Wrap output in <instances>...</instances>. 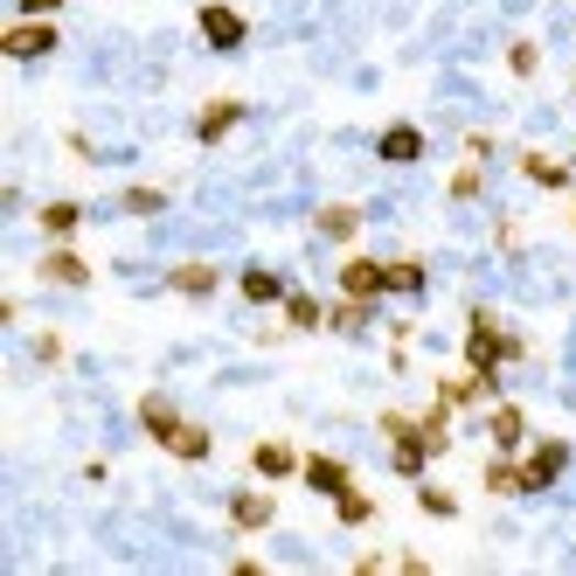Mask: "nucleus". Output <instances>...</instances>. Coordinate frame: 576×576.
I'll list each match as a JSON object with an SVG mask.
<instances>
[{
    "label": "nucleus",
    "instance_id": "1",
    "mask_svg": "<svg viewBox=\"0 0 576 576\" xmlns=\"http://www.w3.org/2000/svg\"><path fill=\"white\" fill-rule=\"evenodd\" d=\"M140 424L160 437L174 458H188V465H202V458H209V431H202V424H181V417H174L160 396H146V403H140Z\"/></svg>",
    "mask_w": 576,
    "mask_h": 576
},
{
    "label": "nucleus",
    "instance_id": "24",
    "mask_svg": "<svg viewBox=\"0 0 576 576\" xmlns=\"http://www.w3.org/2000/svg\"><path fill=\"white\" fill-rule=\"evenodd\" d=\"M334 507H341V521H347V528H362V521H375V507H368V494H354V486H347V494H334Z\"/></svg>",
    "mask_w": 576,
    "mask_h": 576
},
{
    "label": "nucleus",
    "instance_id": "3",
    "mask_svg": "<svg viewBox=\"0 0 576 576\" xmlns=\"http://www.w3.org/2000/svg\"><path fill=\"white\" fill-rule=\"evenodd\" d=\"M563 465H569V445H563V437L535 445V452H528V465H521V494H542V486H556Z\"/></svg>",
    "mask_w": 576,
    "mask_h": 576
},
{
    "label": "nucleus",
    "instance_id": "9",
    "mask_svg": "<svg viewBox=\"0 0 576 576\" xmlns=\"http://www.w3.org/2000/svg\"><path fill=\"white\" fill-rule=\"evenodd\" d=\"M236 119H243V104H236V98H215L209 112L195 119V140H209V146H215V140H223V132H230Z\"/></svg>",
    "mask_w": 576,
    "mask_h": 576
},
{
    "label": "nucleus",
    "instance_id": "23",
    "mask_svg": "<svg viewBox=\"0 0 576 576\" xmlns=\"http://www.w3.org/2000/svg\"><path fill=\"white\" fill-rule=\"evenodd\" d=\"M77 215H84L77 202H49V209H42V230H49V236H70V230H77Z\"/></svg>",
    "mask_w": 576,
    "mask_h": 576
},
{
    "label": "nucleus",
    "instance_id": "30",
    "mask_svg": "<svg viewBox=\"0 0 576 576\" xmlns=\"http://www.w3.org/2000/svg\"><path fill=\"white\" fill-rule=\"evenodd\" d=\"M63 0H21V14H56Z\"/></svg>",
    "mask_w": 576,
    "mask_h": 576
},
{
    "label": "nucleus",
    "instance_id": "18",
    "mask_svg": "<svg viewBox=\"0 0 576 576\" xmlns=\"http://www.w3.org/2000/svg\"><path fill=\"white\" fill-rule=\"evenodd\" d=\"M42 278H49V285H84L91 272H84V257H70V251H49V264H42Z\"/></svg>",
    "mask_w": 576,
    "mask_h": 576
},
{
    "label": "nucleus",
    "instance_id": "11",
    "mask_svg": "<svg viewBox=\"0 0 576 576\" xmlns=\"http://www.w3.org/2000/svg\"><path fill=\"white\" fill-rule=\"evenodd\" d=\"M417 153H424V132H417V125H389L383 132V160L403 167V160H417Z\"/></svg>",
    "mask_w": 576,
    "mask_h": 576
},
{
    "label": "nucleus",
    "instance_id": "27",
    "mask_svg": "<svg viewBox=\"0 0 576 576\" xmlns=\"http://www.w3.org/2000/svg\"><path fill=\"white\" fill-rule=\"evenodd\" d=\"M507 63H514V77H535L542 49H535V42H514V49H507Z\"/></svg>",
    "mask_w": 576,
    "mask_h": 576
},
{
    "label": "nucleus",
    "instance_id": "13",
    "mask_svg": "<svg viewBox=\"0 0 576 576\" xmlns=\"http://www.w3.org/2000/svg\"><path fill=\"white\" fill-rule=\"evenodd\" d=\"M251 465H257L264 479H285V473H306V458H292V452H285V445H257V452H251Z\"/></svg>",
    "mask_w": 576,
    "mask_h": 576
},
{
    "label": "nucleus",
    "instance_id": "14",
    "mask_svg": "<svg viewBox=\"0 0 576 576\" xmlns=\"http://www.w3.org/2000/svg\"><path fill=\"white\" fill-rule=\"evenodd\" d=\"M236 285H243V299H251V306H278V299H285V285L264 272V264H257V272H243Z\"/></svg>",
    "mask_w": 576,
    "mask_h": 576
},
{
    "label": "nucleus",
    "instance_id": "12",
    "mask_svg": "<svg viewBox=\"0 0 576 576\" xmlns=\"http://www.w3.org/2000/svg\"><path fill=\"white\" fill-rule=\"evenodd\" d=\"M306 486L313 494H347V465L341 458H306Z\"/></svg>",
    "mask_w": 576,
    "mask_h": 576
},
{
    "label": "nucleus",
    "instance_id": "29",
    "mask_svg": "<svg viewBox=\"0 0 576 576\" xmlns=\"http://www.w3.org/2000/svg\"><path fill=\"white\" fill-rule=\"evenodd\" d=\"M479 188H486V181H479V167H458V174H452V195H458V202H473Z\"/></svg>",
    "mask_w": 576,
    "mask_h": 576
},
{
    "label": "nucleus",
    "instance_id": "22",
    "mask_svg": "<svg viewBox=\"0 0 576 576\" xmlns=\"http://www.w3.org/2000/svg\"><path fill=\"white\" fill-rule=\"evenodd\" d=\"M383 272H389V292H424V264H383Z\"/></svg>",
    "mask_w": 576,
    "mask_h": 576
},
{
    "label": "nucleus",
    "instance_id": "6",
    "mask_svg": "<svg viewBox=\"0 0 576 576\" xmlns=\"http://www.w3.org/2000/svg\"><path fill=\"white\" fill-rule=\"evenodd\" d=\"M202 35H209V49H236L243 42V14L215 0V8H202Z\"/></svg>",
    "mask_w": 576,
    "mask_h": 576
},
{
    "label": "nucleus",
    "instance_id": "2",
    "mask_svg": "<svg viewBox=\"0 0 576 576\" xmlns=\"http://www.w3.org/2000/svg\"><path fill=\"white\" fill-rule=\"evenodd\" d=\"M514 354H521V341L494 334V320H486V313H473V341H465V362H473L479 375H494L500 362H514Z\"/></svg>",
    "mask_w": 576,
    "mask_h": 576
},
{
    "label": "nucleus",
    "instance_id": "19",
    "mask_svg": "<svg viewBox=\"0 0 576 576\" xmlns=\"http://www.w3.org/2000/svg\"><path fill=\"white\" fill-rule=\"evenodd\" d=\"M326 326H334V334H362L368 326V299H341L334 313H326Z\"/></svg>",
    "mask_w": 576,
    "mask_h": 576
},
{
    "label": "nucleus",
    "instance_id": "8",
    "mask_svg": "<svg viewBox=\"0 0 576 576\" xmlns=\"http://www.w3.org/2000/svg\"><path fill=\"white\" fill-rule=\"evenodd\" d=\"M167 285H174V292H188V299H209L223 278H215V264H174Z\"/></svg>",
    "mask_w": 576,
    "mask_h": 576
},
{
    "label": "nucleus",
    "instance_id": "15",
    "mask_svg": "<svg viewBox=\"0 0 576 576\" xmlns=\"http://www.w3.org/2000/svg\"><path fill=\"white\" fill-rule=\"evenodd\" d=\"M230 521L236 528H272V500H264V494H236L230 500Z\"/></svg>",
    "mask_w": 576,
    "mask_h": 576
},
{
    "label": "nucleus",
    "instance_id": "5",
    "mask_svg": "<svg viewBox=\"0 0 576 576\" xmlns=\"http://www.w3.org/2000/svg\"><path fill=\"white\" fill-rule=\"evenodd\" d=\"M0 49H8L14 63H29V56H49V49H56V21H14V29L0 35Z\"/></svg>",
    "mask_w": 576,
    "mask_h": 576
},
{
    "label": "nucleus",
    "instance_id": "10",
    "mask_svg": "<svg viewBox=\"0 0 576 576\" xmlns=\"http://www.w3.org/2000/svg\"><path fill=\"white\" fill-rule=\"evenodd\" d=\"M313 230H320V236H334V243H347L354 230H362V209H347V202H326V209L313 215Z\"/></svg>",
    "mask_w": 576,
    "mask_h": 576
},
{
    "label": "nucleus",
    "instance_id": "26",
    "mask_svg": "<svg viewBox=\"0 0 576 576\" xmlns=\"http://www.w3.org/2000/svg\"><path fill=\"white\" fill-rule=\"evenodd\" d=\"M486 486H494V494H521V465H486Z\"/></svg>",
    "mask_w": 576,
    "mask_h": 576
},
{
    "label": "nucleus",
    "instance_id": "7",
    "mask_svg": "<svg viewBox=\"0 0 576 576\" xmlns=\"http://www.w3.org/2000/svg\"><path fill=\"white\" fill-rule=\"evenodd\" d=\"M341 292L347 299H375V292H389V272H383V264H368V257H354L341 272Z\"/></svg>",
    "mask_w": 576,
    "mask_h": 576
},
{
    "label": "nucleus",
    "instance_id": "17",
    "mask_svg": "<svg viewBox=\"0 0 576 576\" xmlns=\"http://www.w3.org/2000/svg\"><path fill=\"white\" fill-rule=\"evenodd\" d=\"M486 431H494V445H500V452H514L528 424H521V410H514V403H500V410H494V424H486Z\"/></svg>",
    "mask_w": 576,
    "mask_h": 576
},
{
    "label": "nucleus",
    "instance_id": "4",
    "mask_svg": "<svg viewBox=\"0 0 576 576\" xmlns=\"http://www.w3.org/2000/svg\"><path fill=\"white\" fill-rule=\"evenodd\" d=\"M383 431H389V445H396V473H403V479H417V473H424V458H431L424 431H417V424H403V417H383Z\"/></svg>",
    "mask_w": 576,
    "mask_h": 576
},
{
    "label": "nucleus",
    "instance_id": "25",
    "mask_svg": "<svg viewBox=\"0 0 576 576\" xmlns=\"http://www.w3.org/2000/svg\"><path fill=\"white\" fill-rule=\"evenodd\" d=\"M285 320H292V326H320L326 313H320V306L306 299V292H285Z\"/></svg>",
    "mask_w": 576,
    "mask_h": 576
},
{
    "label": "nucleus",
    "instance_id": "16",
    "mask_svg": "<svg viewBox=\"0 0 576 576\" xmlns=\"http://www.w3.org/2000/svg\"><path fill=\"white\" fill-rule=\"evenodd\" d=\"M521 174H528L535 188H569V167H556L549 153H528V160H521Z\"/></svg>",
    "mask_w": 576,
    "mask_h": 576
},
{
    "label": "nucleus",
    "instance_id": "20",
    "mask_svg": "<svg viewBox=\"0 0 576 576\" xmlns=\"http://www.w3.org/2000/svg\"><path fill=\"white\" fill-rule=\"evenodd\" d=\"M417 431H424V445H431V452H445V445H452V403H437Z\"/></svg>",
    "mask_w": 576,
    "mask_h": 576
},
{
    "label": "nucleus",
    "instance_id": "21",
    "mask_svg": "<svg viewBox=\"0 0 576 576\" xmlns=\"http://www.w3.org/2000/svg\"><path fill=\"white\" fill-rule=\"evenodd\" d=\"M119 209H125V215H160V209H167V195H160V188H125V195H119Z\"/></svg>",
    "mask_w": 576,
    "mask_h": 576
},
{
    "label": "nucleus",
    "instance_id": "28",
    "mask_svg": "<svg viewBox=\"0 0 576 576\" xmlns=\"http://www.w3.org/2000/svg\"><path fill=\"white\" fill-rule=\"evenodd\" d=\"M417 500H424V514H458V500L445 494V486H424V494H417Z\"/></svg>",
    "mask_w": 576,
    "mask_h": 576
}]
</instances>
